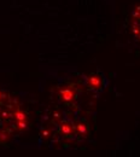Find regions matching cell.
I'll return each instance as SVG.
<instances>
[{
  "label": "cell",
  "mask_w": 140,
  "mask_h": 157,
  "mask_svg": "<svg viewBox=\"0 0 140 157\" xmlns=\"http://www.w3.org/2000/svg\"><path fill=\"white\" fill-rule=\"evenodd\" d=\"M132 27H133V32L135 34V36L140 40V5H138L132 15Z\"/></svg>",
  "instance_id": "obj_1"
}]
</instances>
